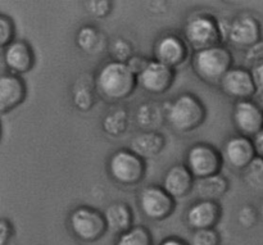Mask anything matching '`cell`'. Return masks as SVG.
Segmentation results:
<instances>
[{"label":"cell","mask_w":263,"mask_h":245,"mask_svg":"<svg viewBox=\"0 0 263 245\" xmlns=\"http://www.w3.org/2000/svg\"><path fill=\"white\" fill-rule=\"evenodd\" d=\"M138 77L126 63L109 61L103 64L95 74V90L109 103L121 102L134 94Z\"/></svg>","instance_id":"6da1fadb"},{"label":"cell","mask_w":263,"mask_h":245,"mask_svg":"<svg viewBox=\"0 0 263 245\" xmlns=\"http://www.w3.org/2000/svg\"><path fill=\"white\" fill-rule=\"evenodd\" d=\"M228 23L210 13H195L185 23L184 39L195 51L222 45L223 41H228Z\"/></svg>","instance_id":"7a4b0ae2"},{"label":"cell","mask_w":263,"mask_h":245,"mask_svg":"<svg viewBox=\"0 0 263 245\" xmlns=\"http://www.w3.org/2000/svg\"><path fill=\"white\" fill-rule=\"evenodd\" d=\"M166 121L172 130L187 134L197 130L207 118V108L197 95L182 92L164 105Z\"/></svg>","instance_id":"3957f363"},{"label":"cell","mask_w":263,"mask_h":245,"mask_svg":"<svg viewBox=\"0 0 263 245\" xmlns=\"http://www.w3.org/2000/svg\"><path fill=\"white\" fill-rule=\"evenodd\" d=\"M192 67L200 80L207 84L220 85L223 76L233 68V54L223 45L194 51Z\"/></svg>","instance_id":"277c9868"},{"label":"cell","mask_w":263,"mask_h":245,"mask_svg":"<svg viewBox=\"0 0 263 245\" xmlns=\"http://www.w3.org/2000/svg\"><path fill=\"white\" fill-rule=\"evenodd\" d=\"M68 226L72 235L85 244L100 240L108 230L104 215L87 205H80L69 213Z\"/></svg>","instance_id":"5b68a950"},{"label":"cell","mask_w":263,"mask_h":245,"mask_svg":"<svg viewBox=\"0 0 263 245\" xmlns=\"http://www.w3.org/2000/svg\"><path fill=\"white\" fill-rule=\"evenodd\" d=\"M110 179L122 186H135L140 184L146 174L145 159L130 149H118L108 161Z\"/></svg>","instance_id":"8992f818"},{"label":"cell","mask_w":263,"mask_h":245,"mask_svg":"<svg viewBox=\"0 0 263 245\" xmlns=\"http://www.w3.org/2000/svg\"><path fill=\"white\" fill-rule=\"evenodd\" d=\"M222 154L208 143H195L189 148L185 157V166L195 180L220 174L222 168Z\"/></svg>","instance_id":"52a82bcc"},{"label":"cell","mask_w":263,"mask_h":245,"mask_svg":"<svg viewBox=\"0 0 263 245\" xmlns=\"http://www.w3.org/2000/svg\"><path fill=\"white\" fill-rule=\"evenodd\" d=\"M139 208L148 220L163 221L174 213L176 199L158 185L144 186L139 193Z\"/></svg>","instance_id":"ba28073f"},{"label":"cell","mask_w":263,"mask_h":245,"mask_svg":"<svg viewBox=\"0 0 263 245\" xmlns=\"http://www.w3.org/2000/svg\"><path fill=\"white\" fill-rule=\"evenodd\" d=\"M262 39L259 21L249 13H240L228 23V41L238 49H248Z\"/></svg>","instance_id":"9c48e42d"},{"label":"cell","mask_w":263,"mask_h":245,"mask_svg":"<svg viewBox=\"0 0 263 245\" xmlns=\"http://www.w3.org/2000/svg\"><path fill=\"white\" fill-rule=\"evenodd\" d=\"M233 122L239 135L253 139L263 130V107L253 99L239 100L233 108Z\"/></svg>","instance_id":"30bf717a"},{"label":"cell","mask_w":263,"mask_h":245,"mask_svg":"<svg viewBox=\"0 0 263 245\" xmlns=\"http://www.w3.org/2000/svg\"><path fill=\"white\" fill-rule=\"evenodd\" d=\"M176 80V71L157 61H151L138 76V85L149 94L161 95L168 91Z\"/></svg>","instance_id":"8fae6325"},{"label":"cell","mask_w":263,"mask_h":245,"mask_svg":"<svg viewBox=\"0 0 263 245\" xmlns=\"http://www.w3.org/2000/svg\"><path fill=\"white\" fill-rule=\"evenodd\" d=\"M189 44L175 33H164L157 39L153 46L154 61L176 68L189 56Z\"/></svg>","instance_id":"7c38bea8"},{"label":"cell","mask_w":263,"mask_h":245,"mask_svg":"<svg viewBox=\"0 0 263 245\" xmlns=\"http://www.w3.org/2000/svg\"><path fill=\"white\" fill-rule=\"evenodd\" d=\"M222 159L230 168L244 171L257 157L253 139L243 135L229 138L222 146Z\"/></svg>","instance_id":"4fadbf2b"},{"label":"cell","mask_w":263,"mask_h":245,"mask_svg":"<svg viewBox=\"0 0 263 245\" xmlns=\"http://www.w3.org/2000/svg\"><path fill=\"white\" fill-rule=\"evenodd\" d=\"M220 86L223 94L233 98L236 102L253 99L256 94L252 71L244 67H233L221 80Z\"/></svg>","instance_id":"5bb4252c"},{"label":"cell","mask_w":263,"mask_h":245,"mask_svg":"<svg viewBox=\"0 0 263 245\" xmlns=\"http://www.w3.org/2000/svg\"><path fill=\"white\" fill-rule=\"evenodd\" d=\"M3 61L9 73H27L35 66V53L30 44L26 40L15 39L12 44L3 49Z\"/></svg>","instance_id":"9a60e30c"},{"label":"cell","mask_w":263,"mask_h":245,"mask_svg":"<svg viewBox=\"0 0 263 245\" xmlns=\"http://www.w3.org/2000/svg\"><path fill=\"white\" fill-rule=\"evenodd\" d=\"M221 218V207L217 202L198 200L194 202L185 213L186 225L192 230L215 229Z\"/></svg>","instance_id":"2e32d148"},{"label":"cell","mask_w":263,"mask_h":245,"mask_svg":"<svg viewBox=\"0 0 263 245\" xmlns=\"http://www.w3.org/2000/svg\"><path fill=\"white\" fill-rule=\"evenodd\" d=\"M27 95V87L21 76L3 73L0 76V110L7 113L22 104Z\"/></svg>","instance_id":"e0dca14e"},{"label":"cell","mask_w":263,"mask_h":245,"mask_svg":"<svg viewBox=\"0 0 263 245\" xmlns=\"http://www.w3.org/2000/svg\"><path fill=\"white\" fill-rule=\"evenodd\" d=\"M195 185V177L185 164H174L166 171L162 187L175 199L186 197Z\"/></svg>","instance_id":"ac0fdd59"},{"label":"cell","mask_w":263,"mask_h":245,"mask_svg":"<svg viewBox=\"0 0 263 245\" xmlns=\"http://www.w3.org/2000/svg\"><path fill=\"white\" fill-rule=\"evenodd\" d=\"M164 146H166V138L161 133L143 131L131 139L128 149L143 159H148L161 154Z\"/></svg>","instance_id":"d6986e66"},{"label":"cell","mask_w":263,"mask_h":245,"mask_svg":"<svg viewBox=\"0 0 263 245\" xmlns=\"http://www.w3.org/2000/svg\"><path fill=\"white\" fill-rule=\"evenodd\" d=\"M104 218L108 230L121 235L130 230L134 225V213L130 205L125 202L110 203L104 211Z\"/></svg>","instance_id":"ffe728a7"},{"label":"cell","mask_w":263,"mask_h":245,"mask_svg":"<svg viewBox=\"0 0 263 245\" xmlns=\"http://www.w3.org/2000/svg\"><path fill=\"white\" fill-rule=\"evenodd\" d=\"M166 120L164 105L156 102H144L138 107L135 113L136 125L143 131H157Z\"/></svg>","instance_id":"44dd1931"},{"label":"cell","mask_w":263,"mask_h":245,"mask_svg":"<svg viewBox=\"0 0 263 245\" xmlns=\"http://www.w3.org/2000/svg\"><path fill=\"white\" fill-rule=\"evenodd\" d=\"M95 77L89 73L80 74L72 86V103L81 112H87L95 103Z\"/></svg>","instance_id":"7402d4cb"},{"label":"cell","mask_w":263,"mask_h":245,"mask_svg":"<svg viewBox=\"0 0 263 245\" xmlns=\"http://www.w3.org/2000/svg\"><path fill=\"white\" fill-rule=\"evenodd\" d=\"M194 190L199 200L217 202L229 190V180L222 174L212 175L204 179L195 180Z\"/></svg>","instance_id":"603a6c76"},{"label":"cell","mask_w":263,"mask_h":245,"mask_svg":"<svg viewBox=\"0 0 263 245\" xmlns=\"http://www.w3.org/2000/svg\"><path fill=\"white\" fill-rule=\"evenodd\" d=\"M109 41L104 33L98 30L95 26L85 25L77 31L76 45L81 51L86 54H99L100 51L108 49Z\"/></svg>","instance_id":"cb8c5ba5"},{"label":"cell","mask_w":263,"mask_h":245,"mask_svg":"<svg viewBox=\"0 0 263 245\" xmlns=\"http://www.w3.org/2000/svg\"><path fill=\"white\" fill-rule=\"evenodd\" d=\"M128 126V112L123 107L109 109L102 120V128L110 136H120Z\"/></svg>","instance_id":"d4e9b609"},{"label":"cell","mask_w":263,"mask_h":245,"mask_svg":"<svg viewBox=\"0 0 263 245\" xmlns=\"http://www.w3.org/2000/svg\"><path fill=\"white\" fill-rule=\"evenodd\" d=\"M115 245H154L153 236L145 226H133L118 235Z\"/></svg>","instance_id":"484cf974"},{"label":"cell","mask_w":263,"mask_h":245,"mask_svg":"<svg viewBox=\"0 0 263 245\" xmlns=\"http://www.w3.org/2000/svg\"><path fill=\"white\" fill-rule=\"evenodd\" d=\"M107 50L112 61L120 62V63H127L128 59L135 55L133 44L127 39L121 37V36H117L109 41Z\"/></svg>","instance_id":"4316f807"},{"label":"cell","mask_w":263,"mask_h":245,"mask_svg":"<svg viewBox=\"0 0 263 245\" xmlns=\"http://www.w3.org/2000/svg\"><path fill=\"white\" fill-rule=\"evenodd\" d=\"M244 181L253 189H263V158L257 156L243 171Z\"/></svg>","instance_id":"83f0119b"},{"label":"cell","mask_w":263,"mask_h":245,"mask_svg":"<svg viewBox=\"0 0 263 245\" xmlns=\"http://www.w3.org/2000/svg\"><path fill=\"white\" fill-rule=\"evenodd\" d=\"M220 234L216 229L197 230L190 239V245H220Z\"/></svg>","instance_id":"f1b7e54d"},{"label":"cell","mask_w":263,"mask_h":245,"mask_svg":"<svg viewBox=\"0 0 263 245\" xmlns=\"http://www.w3.org/2000/svg\"><path fill=\"white\" fill-rule=\"evenodd\" d=\"M15 35V26L12 18L7 14H0V46L4 49L12 44Z\"/></svg>","instance_id":"f546056e"},{"label":"cell","mask_w":263,"mask_h":245,"mask_svg":"<svg viewBox=\"0 0 263 245\" xmlns=\"http://www.w3.org/2000/svg\"><path fill=\"white\" fill-rule=\"evenodd\" d=\"M259 217V212L252 204H244L239 208L236 221L243 229H252L257 223Z\"/></svg>","instance_id":"4dcf8cb0"},{"label":"cell","mask_w":263,"mask_h":245,"mask_svg":"<svg viewBox=\"0 0 263 245\" xmlns=\"http://www.w3.org/2000/svg\"><path fill=\"white\" fill-rule=\"evenodd\" d=\"M112 2L109 0H89L85 3L87 13L94 18H105L112 12Z\"/></svg>","instance_id":"1f68e13d"},{"label":"cell","mask_w":263,"mask_h":245,"mask_svg":"<svg viewBox=\"0 0 263 245\" xmlns=\"http://www.w3.org/2000/svg\"><path fill=\"white\" fill-rule=\"evenodd\" d=\"M244 59L247 63L252 64V67L263 63V39L257 41L244 51Z\"/></svg>","instance_id":"d6a6232c"},{"label":"cell","mask_w":263,"mask_h":245,"mask_svg":"<svg viewBox=\"0 0 263 245\" xmlns=\"http://www.w3.org/2000/svg\"><path fill=\"white\" fill-rule=\"evenodd\" d=\"M251 71L254 85H256V94H254L253 100L263 107V63L252 67Z\"/></svg>","instance_id":"836d02e7"},{"label":"cell","mask_w":263,"mask_h":245,"mask_svg":"<svg viewBox=\"0 0 263 245\" xmlns=\"http://www.w3.org/2000/svg\"><path fill=\"white\" fill-rule=\"evenodd\" d=\"M149 59L145 58V56H141V55H133L130 59L127 61V67L130 68V71L133 72L134 74H135L136 77L139 76V74L141 73V72L144 71V69L146 68V66H148L149 63Z\"/></svg>","instance_id":"e575fe53"},{"label":"cell","mask_w":263,"mask_h":245,"mask_svg":"<svg viewBox=\"0 0 263 245\" xmlns=\"http://www.w3.org/2000/svg\"><path fill=\"white\" fill-rule=\"evenodd\" d=\"M13 226L12 223L9 222L5 218H2L0 220V245H8L13 238Z\"/></svg>","instance_id":"d590c367"},{"label":"cell","mask_w":263,"mask_h":245,"mask_svg":"<svg viewBox=\"0 0 263 245\" xmlns=\"http://www.w3.org/2000/svg\"><path fill=\"white\" fill-rule=\"evenodd\" d=\"M254 148H256L257 156L262 157L263 158V130L259 131L256 136L253 138Z\"/></svg>","instance_id":"8d00e7d4"},{"label":"cell","mask_w":263,"mask_h":245,"mask_svg":"<svg viewBox=\"0 0 263 245\" xmlns=\"http://www.w3.org/2000/svg\"><path fill=\"white\" fill-rule=\"evenodd\" d=\"M158 245H190L184 239L179 238V236H168V238L163 239Z\"/></svg>","instance_id":"74e56055"},{"label":"cell","mask_w":263,"mask_h":245,"mask_svg":"<svg viewBox=\"0 0 263 245\" xmlns=\"http://www.w3.org/2000/svg\"><path fill=\"white\" fill-rule=\"evenodd\" d=\"M259 217H261L262 220H263V202H262L261 208H259Z\"/></svg>","instance_id":"f35d334b"}]
</instances>
